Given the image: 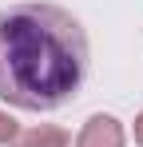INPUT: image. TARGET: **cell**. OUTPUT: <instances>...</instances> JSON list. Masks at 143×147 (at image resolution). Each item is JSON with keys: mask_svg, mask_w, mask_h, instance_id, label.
<instances>
[{"mask_svg": "<svg viewBox=\"0 0 143 147\" xmlns=\"http://www.w3.org/2000/svg\"><path fill=\"white\" fill-rule=\"evenodd\" d=\"M88 76V36L60 4H12L0 12V99L24 111L68 103Z\"/></svg>", "mask_w": 143, "mask_h": 147, "instance_id": "obj_1", "label": "cell"}, {"mask_svg": "<svg viewBox=\"0 0 143 147\" xmlns=\"http://www.w3.org/2000/svg\"><path fill=\"white\" fill-rule=\"evenodd\" d=\"M76 147H123V123L115 115H92L84 123Z\"/></svg>", "mask_w": 143, "mask_h": 147, "instance_id": "obj_2", "label": "cell"}, {"mask_svg": "<svg viewBox=\"0 0 143 147\" xmlns=\"http://www.w3.org/2000/svg\"><path fill=\"white\" fill-rule=\"evenodd\" d=\"M68 131L64 127H56V123H40V127H28V131H20L16 139H12V147H68Z\"/></svg>", "mask_w": 143, "mask_h": 147, "instance_id": "obj_3", "label": "cell"}, {"mask_svg": "<svg viewBox=\"0 0 143 147\" xmlns=\"http://www.w3.org/2000/svg\"><path fill=\"white\" fill-rule=\"evenodd\" d=\"M16 135H20V131H16V119H12V115H4V111H0V143H12V139H16Z\"/></svg>", "mask_w": 143, "mask_h": 147, "instance_id": "obj_4", "label": "cell"}, {"mask_svg": "<svg viewBox=\"0 0 143 147\" xmlns=\"http://www.w3.org/2000/svg\"><path fill=\"white\" fill-rule=\"evenodd\" d=\"M135 143L143 147V111H139V119H135Z\"/></svg>", "mask_w": 143, "mask_h": 147, "instance_id": "obj_5", "label": "cell"}]
</instances>
